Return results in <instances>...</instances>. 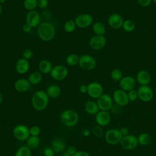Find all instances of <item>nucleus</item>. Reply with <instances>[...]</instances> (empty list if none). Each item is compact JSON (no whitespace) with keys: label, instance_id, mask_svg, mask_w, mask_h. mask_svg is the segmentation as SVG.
Masks as SVG:
<instances>
[{"label":"nucleus","instance_id":"1","mask_svg":"<svg viewBox=\"0 0 156 156\" xmlns=\"http://www.w3.org/2000/svg\"><path fill=\"white\" fill-rule=\"evenodd\" d=\"M49 96L46 92L43 90H38L35 92L32 97V105L37 111L44 110L49 103Z\"/></svg>","mask_w":156,"mask_h":156},{"label":"nucleus","instance_id":"2","mask_svg":"<svg viewBox=\"0 0 156 156\" xmlns=\"http://www.w3.org/2000/svg\"><path fill=\"white\" fill-rule=\"evenodd\" d=\"M37 32L41 40L44 41H49L54 38L55 30L52 24L49 22H42L38 26Z\"/></svg>","mask_w":156,"mask_h":156},{"label":"nucleus","instance_id":"3","mask_svg":"<svg viewBox=\"0 0 156 156\" xmlns=\"http://www.w3.org/2000/svg\"><path fill=\"white\" fill-rule=\"evenodd\" d=\"M60 121L66 127H72L76 126L79 121V115L71 109L64 110L60 115Z\"/></svg>","mask_w":156,"mask_h":156},{"label":"nucleus","instance_id":"4","mask_svg":"<svg viewBox=\"0 0 156 156\" xmlns=\"http://www.w3.org/2000/svg\"><path fill=\"white\" fill-rule=\"evenodd\" d=\"M104 137L107 143L111 145H115L120 143L123 136L119 130L112 129L105 132Z\"/></svg>","mask_w":156,"mask_h":156},{"label":"nucleus","instance_id":"5","mask_svg":"<svg viewBox=\"0 0 156 156\" xmlns=\"http://www.w3.org/2000/svg\"><path fill=\"white\" fill-rule=\"evenodd\" d=\"M13 134L16 140L26 141L30 136L29 129L25 125L18 124L13 128Z\"/></svg>","mask_w":156,"mask_h":156},{"label":"nucleus","instance_id":"6","mask_svg":"<svg viewBox=\"0 0 156 156\" xmlns=\"http://www.w3.org/2000/svg\"><path fill=\"white\" fill-rule=\"evenodd\" d=\"M78 64L79 66L84 70H91L95 68L96 62L92 56L84 54L79 57Z\"/></svg>","mask_w":156,"mask_h":156},{"label":"nucleus","instance_id":"7","mask_svg":"<svg viewBox=\"0 0 156 156\" xmlns=\"http://www.w3.org/2000/svg\"><path fill=\"white\" fill-rule=\"evenodd\" d=\"M68 74V69L66 66L58 65L52 67L51 72L50 76L51 77L56 80H62L65 79Z\"/></svg>","mask_w":156,"mask_h":156},{"label":"nucleus","instance_id":"8","mask_svg":"<svg viewBox=\"0 0 156 156\" xmlns=\"http://www.w3.org/2000/svg\"><path fill=\"white\" fill-rule=\"evenodd\" d=\"M120 144L123 149L132 150L137 147L138 142L136 136L133 135H127L122 138Z\"/></svg>","mask_w":156,"mask_h":156},{"label":"nucleus","instance_id":"9","mask_svg":"<svg viewBox=\"0 0 156 156\" xmlns=\"http://www.w3.org/2000/svg\"><path fill=\"white\" fill-rule=\"evenodd\" d=\"M113 99L116 104L121 107L127 105L129 102L127 92L121 89H118L114 91Z\"/></svg>","mask_w":156,"mask_h":156},{"label":"nucleus","instance_id":"10","mask_svg":"<svg viewBox=\"0 0 156 156\" xmlns=\"http://www.w3.org/2000/svg\"><path fill=\"white\" fill-rule=\"evenodd\" d=\"M87 94L93 99H98L103 94V87L98 82H91L87 85Z\"/></svg>","mask_w":156,"mask_h":156},{"label":"nucleus","instance_id":"11","mask_svg":"<svg viewBox=\"0 0 156 156\" xmlns=\"http://www.w3.org/2000/svg\"><path fill=\"white\" fill-rule=\"evenodd\" d=\"M138 98L143 102H149L152 100L154 96V93L151 87L148 85H141L138 90Z\"/></svg>","mask_w":156,"mask_h":156},{"label":"nucleus","instance_id":"12","mask_svg":"<svg viewBox=\"0 0 156 156\" xmlns=\"http://www.w3.org/2000/svg\"><path fill=\"white\" fill-rule=\"evenodd\" d=\"M93 17L88 13H82L77 16L74 20L76 26L79 28H87L93 23Z\"/></svg>","mask_w":156,"mask_h":156},{"label":"nucleus","instance_id":"13","mask_svg":"<svg viewBox=\"0 0 156 156\" xmlns=\"http://www.w3.org/2000/svg\"><path fill=\"white\" fill-rule=\"evenodd\" d=\"M99 110L108 111L111 108L113 104V100L112 97L108 94H102L97 101Z\"/></svg>","mask_w":156,"mask_h":156},{"label":"nucleus","instance_id":"14","mask_svg":"<svg viewBox=\"0 0 156 156\" xmlns=\"http://www.w3.org/2000/svg\"><path fill=\"white\" fill-rule=\"evenodd\" d=\"M106 42V38L104 35H95L90 38L89 44L93 49L99 50L105 46Z\"/></svg>","mask_w":156,"mask_h":156},{"label":"nucleus","instance_id":"15","mask_svg":"<svg viewBox=\"0 0 156 156\" xmlns=\"http://www.w3.org/2000/svg\"><path fill=\"white\" fill-rule=\"evenodd\" d=\"M135 85L136 80L131 76L123 77L119 81V86L121 89L126 92L134 89Z\"/></svg>","mask_w":156,"mask_h":156},{"label":"nucleus","instance_id":"16","mask_svg":"<svg viewBox=\"0 0 156 156\" xmlns=\"http://www.w3.org/2000/svg\"><path fill=\"white\" fill-rule=\"evenodd\" d=\"M110 115L107 111L99 110L95 116V121L98 125L102 127L107 126L110 122Z\"/></svg>","mask_w":156,"mask_h":156},{"label":"nucleus","instance_id":"17","mask_svg":"<svg viewBox=\"0 0 156 156\" xmlns=\"http://www.w3.org/2000/svg\"><path fill=\"white\" fill-rule=\"evenodd\" d=\"M124 23V20L119 14L113 13L108 18V25L114 29H118L122 27Z\"/></svg>","mask_w":156,"mask_h":156},{"label":"nucleus","instance_id":"18","mask_svg":"<svg viewBox=\"0 0 156 156\" xmlns=\"http://www.w3.org/2000/svg\"><path fill=\"white\" fill-rule=\"evenodd\" d=\"M26 23L30 24L32 27L38 26L41 23L40 15L37 11L32 10L29 11L26 15Z\"/></svg>","mask_w":156,"mask_h":156},{"label":"nucleus","instance_id":"19","mask_svg":"<svg viewBox=\"0 0 156 156\" xmlns=\"http://www.w3.org/2000/svg\"><path fill=\"white\" fill-rule=\"evenodd\" d=\"M31 84L28 79L21 78L16 80L14 83V88L18 92H26L29 90Z\"/></svg>","mask_w":156,"mask_h":156},{"label":"nucleus","instance_id":"20","mask_svg":"<svg viewBox=\"0 0 156 156\" xmlns=\"http://www.w3.org/2000/svg\"><path fill=\"white\" fill-rule=\"evenodd\" d=\"M30 68V64L27 60L21 58L17 60L15 65V69L16 71L20 74H26L29 69Z\"/></svg>","mask_w":156,"mask_h":156},{"label":"nucleus","instance_id":"21","mask_svg":"<svg viewBox=\"0 0 156 156\" xmlns=\"http://www.w3.org/2000/svg\"><path fill=\"white\" fill-rule=\"evenodd\" d=\"M151 75L145 70L140 71L136 74V80L141 85H147L151 82Z\"/></svg>","mask_w":156,"mask_h":156},{"label":"nucleus","instance_id":"22","mask_svg":"<svg viewBox=\"0 0 156 156\" xmlns=\"http://www.w3.org/2000/svg\"><path fill=\"white\" fill-rule=\"evenodd\" d=\"M52 148L55 152H62L65 149V143L61 138H55L52 142Z\"/></svg>","mask_w":156,"mask_h":156},{"label":"nucleus","instance_id":"23","mask_svg":"<svg viewBox=\"0 0 156 156\" xmlns=\"http://www.w3.org/2000/svg\"><path fill=\"white\" fill-rule=\"evenodd\" d=\"M85 110L90 115H96L99 111L97 102L93 101H88L85 103Z\"/></svg>","mask_w":156,"mask_h":156},{"label":"nucleus","instance_id":"24","mask_svg":"<svg viewBox=\"0 0 156 156\" xmlns=\"http://www.w3.org/2000/svg\"><path fill=\"white\" fill-rule=\"evenodd\" d=\"M46 92L49 98H56L60 95L61 89L58 85L52 84L47 88Z\"/></svg>","mask_w":156,"mask_h":156},{"label":"nucleus","instance_id":"25","mask_svg":"<svg viewBox=\"0 0 156 156\" xmlns=\"http://www.w3.org/2000/svg\"><path fill=\"white\" fill-rule=\"evenodd\" d=\"M52 68L51 62L47 60H42L38 63V69L43 74L50 73Z\"/></svg>","mask_w":156,"mask_h":156},{"label":"nucleus","instance_id":"26","mask_svg":"<svg viewBox=\"0 0 156 156\" xmlns=\"http://www.w3.org/2000/svg\"><path fill=\"white\" fill-rule=\"evenodd\" d=\"M93 32L98 35H104L105 33L106 29L104 24L101 22H96L92 27Z\"/></svg>","mask_w":156,"mask_h":156},{"label":"nucleus","instance_id":"27","mask_svg":"<svg viewBox=\"0 0 156 156\" xmlns=\"http://www.w3.org/2000/svg\"><path fill=\"white\" fill-rule=\"evenodd\" d=\"M42 80V76L40 72L35 71L32 73L29 77L28 80L31 85H35L38 84Z\"/></svg>","mask_w":156,"mask_h":156},{"label":"nucleus","instance_id":"28","mask_svg":"<svg viewBox=\"0 0 156 156\" xmlns=\"http://www.w3.org/2000/svg\"><path fill=\"white\" fill-rule=\"evenodd\" d=\"M27 141V146L30 148V149H35L38 147L40 145V140L38 136H31L27 138L26 140Z\"/></svg>","mask_w":156,"mask_h":156},{"label":"nucleus","instance_id":"29","mask_svg":"<svg viewBox=\"0 0 156 156\" xmlns=\"http://www.w3.org/2000/svg\"><path fill=\"white\" fill-rule=\"evenodd\" d=\"M138 144L142 146L149 144L151 141V136L147 133H142L137 137Z\"/></svg>","mask_w":156,"mask_h":156},{"label":"nucleus","instance_id":"30","mask_svg":"<svg viewBox=\"0 0 156 156\" xmlns=\"http://www.w3.org/2000/svg\"><path fill=\"white\" fill-rule=\"evenodd\" d=\"M30 149L27 146H23L18 149L15 156H31Z\"/></svg>","mask_w":156,"mask_h":156},{"label":"nucleus","instance_id":"31","mask_svg":"<svg viewBox=\"0 0 156 156\" xmlns=\"http://www.w3.org/2000/svg\"><path fill=\"white\" fill-rule=\"evenodd\" d=\"M79 57L75 54L68 55L66 58V62L69 66H75L79 63Z\"/></svg>","mask_w":156,"mask_h":156},{"label":"nucleus","instance_id":"32","mask_svg":"<svg viewBox=\"0 0 156 156\" xmlns=\"http://www.w3.org/2000/svg\"><path fill=\"white\" fill-rule=\"evenodd\" d=\"M76 27V24L74 21L68 20L64 24L63 29L67 33H72L75 30Z\"/></svg>","mask_w":156,"mask_h":156},{"label":"nucleus","instance_id":"33","mask_svg":"<svg viewBox=\"0 0 156 156\" xmlns=\"http://www.w3.org/2000/svg\"><path fill=\"white\" fill-rule=\"evenodd\" d=\"M23 5L25 9L32 11L37 7V0H24Z\"/></svg>","mask_w":156,"mask_h":156},{"label":"nucleus","instance_id":"34","mask_svg":"<svg viewBox=\"0 0 156 156\" xmlns=\"http://www.w3.org/2000/svg\"><path fill=\"white\" fill-rule=\"evenodd\" d=\"M122 27L126 32H132L135 29V24L132 20H127L124 21Z\"/></svg>","mask_w":156,"mask_h":156},{"label":"nucleus","instance_id":"35","mask_svg":"<svg viewBox=\"0 0 156 156\" xmlns=\"http://www.w3.org/2000/svg\"><path fill=\"white\" fill-rule=\"evenodd\" d=\"M112 79L115 81H120L121 79L123 77L122 76V71L119 69H114L112 71L110 74Z\"/></svg>","mask_w":156,"mask_h":156},{"label":"nucleus","instance_id":"36","mask_svg":"<svg viewBox=\"0 0 156 156\" xmlns=\"http://www.w3.org/2000/svg\"><path fill=\"white\" fill-rule=\"evenodd\" d=\"M93 134L98 138H101L104 135V129L102 126L96 125L93 128Z\"/></svg>","mask_w":156,"mask_h":156},{"label":"nucleus","instance_id":"37","mask_svg":"<svg viewBox=\"0 0 156 156\" xmlns=\"http://www.w3.org/2000/svg\"><path fill=\"white\" fill-rule=\"evenodd\" d=\"M127 95H128L129 101L133 102V101H136L137 98H138V92L135 89H133V90H131L129 91L128 93H127Z\"/></svg>","mask_w":156,"mask_h":156},{"label":"nucleus","instance_id":"38","mask_svg":"<svg viewBox=\"0 0 156 156\" xmlns=\"http://www.w3.org/2000/svg\"><path fill=\"white\" fill-rule=\"evenodd\" d=\"M40 128L37 126H33L29 129L30 135L38 136L40 133Z\"/></svg>","mask_w":156,"mask_h":156},{"label":"nucleus","instance_id":"39","mask_svg":"<svg viewBox=\"0 0 156 156\" xmlns=\"http://www.w3.org/2000/svg\"><path fill=\"white\" fill-rule=\"evenodd\" d=\"M32 55H33V52L32 50H30L29 49H25L23 52V57L24 58H25L26 60H29V59L31 58Z\"/></svg>","mask_w":156,"mask_h":156},{"label":"nucleus","instance_id":"40","mask_svg":"<svg viewBox=\"0 0 156 156\" xmlns=\"http://www.w3.org/2000/svg\"><path fill=\"white\" fill-rule=\"evenodd\" d=\"M48 5V0H37V7L40 9H44Z\"/></svg>","mask_w":156,"mask_h":156},{"label":"nucleus","instance_id":"41","mask_svg":"<svg viewBox=\"0 0 156 156\" xmlns=\"http://www.w3.org/2000/svg\"><path fill=\"white\" fill-rule=\"evenodd\" d=\"M54 153L55 152L52 147H46L43 151L44 156H54Z\"/></svg>","mask_w":156,"mask_h":156},{"label":"nucleus","instance_id":"42","mask_svg":"<svg viewBox=\"0 0 156 156\" xmlns=\"http://www.w3.org/2000/svg\"><path fill=\"white\" fill-rule=\"evenodd\" d=\"M137 1L139 4L143 7H147L152 2V0H137Z\"/></svg>","mask_w":156,"mask_h":156},{"label":"nucleus","instance_id":"43","mask_svg":"<svg viewBox=\"0 0 156 156\" xmlns=\"http://www.w3.org/2000/svg\"><path fill=\"white\" fill-rule=\"evenodd\" d=\"M66 151L71 156H73V155L77 152V150H76V148L73 146H69L67 149H66Z\"/></svg>","mask_w":156,"mask_h":156},{"label":"nucleus","instance_id":"44","mask_svg":"<svg viewBox=\"0 0 156 156\" xmlns=\"http://www.w3.org/2000/svg\"><path fill=\"white\" fill-rule=\"evenodd\" d=\"M32 28V27L27 23H25L23 26V30L26 33H29L31 31Z\"/></svg>","mask_w":156,"mask_h":156},{"label":"nucleus","instance_id":"45","mask_svg":"<svg viewBox=\"0 0 156 156\" xmlns=\"http://www.w3.org/2000/svg\"><path fill=\"white\" fill-rule=\"evenodd\" d=\"M73 156H90V155L85 151H77L74 155Z\"/></svg>","mask_w":156,"mask_h":156},{"label":"nucleus","instance_id":"46","mask_svg":"<svg viewBox=\"0 0 156 156\" xmlns=\"http://www.w3.org/2000/svg\"><path fill=\"white\" fill-rule=\"evenodd\" d=\"M119 130V132H120V133H121V134L122 135V136H126V135H129L128 134L129 133V130L126 127H122Z\"/></svg>","mask_w":156,"mask_h":156},{"label":"nucleus","instance_id":"47","mask_svg":"<svg viewBox=\"0 0 156 156\" xmlns=\"http://www.w3.org/2000/svg\"><path fill=\"white\" fill-rule=\"evenodd\" d=\"M87 90H88V87L87 85H82L80 86L79 87V91L80 93L84 94V93H87Z\"/></svg>","mask_w":156,"mask_h":156},{"label":"nucleus","instance_id":"48","mask_svg":"<svg viewBox=\"0 0 156 156\" xmlns=\"http://www.w3.org/2000/svg\"><path fill=\"white\" fill-rule=\"evenodd\" d=\"M90 132V130H88V129H85L82 131V134L84 136H89Z\"/></svg>","mask_w":156,"mask_h":156},{"label":"nucleus","instance_id":"49","mask_svg":"<svg viewBox=\"0 0 156 156\" xmlns=\"http://www.w3.org/2000/svg\"><path fill=\"white\" fill-rule=\"evenodd\" d=\"M62 156H71V155H70L67 152V151H65L64 152H63Z\"/></svg>","mask_w":156,"mask_h":156},{"label":"nucleus","instance_id":"50","mask_svg":"<svg viewBox=\"0 0 156 156\" xmlns=\"http://www.w3.org/2000/svg\"><path fill=\"white\" fill-rule=\"evenodd\" d=\"M2 101H3V96L1 93H0V104L2 102Z\"/></svg>","mask_w":156,"mask_h":156},{"label":"nucleus","instance_id":"51","mask_svg":"<svg viewBox=\"0 0 156 156\" xmlns=\"http://www.w3.org/2000/svg\"><path fill=\"white\" fill-rule=\"evenodd\" d=\"M2 11H3V9H2L1 5L0 4V15H1V13H2Z\"/></svg>","mask_w":156,"mask_h":156},{"label":"nucleus","instance_id":"52","mask_svg":"<svg viewBox=\"0 0 156 156\" xmlns=\"http://www.w3.org/2000/svg\"><path fill=\"white\" fill-rule=\"evenodd\" d=\"M5 1V0H0V4H3Z\"/></svg>","mask_w":156,"mask_h":156},{"label":"nucleus","instance_id":"53","mask_svg":"<svg viewBox=\"0 0 156 156\" xmlns=\"http://www.w3.org/2000/svg\"><path fill=\"white\" fill-rule=\"evenodd\" d=\"M153 1H154V2L156 4V0H153Z\"/></svg>","mask_w":156,"mask_h":156}]
</instances>
